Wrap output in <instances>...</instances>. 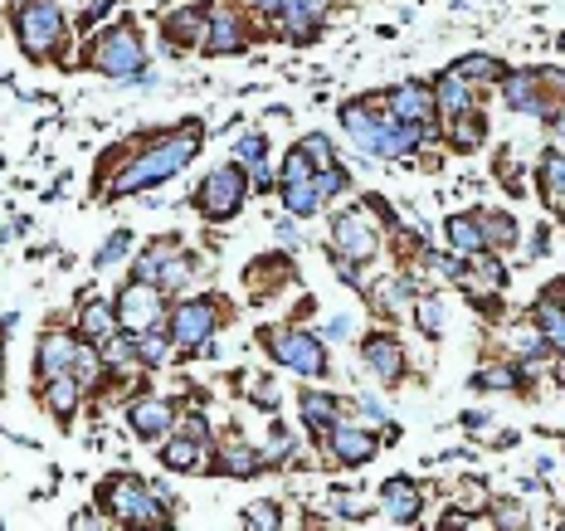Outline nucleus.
Segmentation results:
<instances>
[{
	"mask_svg": "<svg viewBox=\"0 0 565 531\" xmlns=\"http://www.w3.org/2000/svg\"><path fill=\"white\" fill-rule=\"evenodd\" d=\"M195 152H200V122H186V132H176V137H166L161 147H151L147 156H137V161L122 171L117 190H122V195H137V190L161 186V181L181 176Z\"/></svg>",
	"mask_w": 565,
	"mask_h": 531,
	"instance_id": "nucleus-1",
	"label": "nucleus"
},
{
	"mask_svg": "<svg viewBox=\"0 0 565 531\" xmlns=\"http://www.w3.org/2000/svg\"><path fill=\"white\" fill-rule=\"evenodd\" d=\"M88 64L108 78H142V69H147V49H142V39H137L132 25H117V30H108L103 39L88 44Z\"/></svg>",
	"mask_w": 565,
	"mask_h": 531,
	"instance_id": "nucleus-2",
	"label": "nucleus"
},
{
	"mask_svg": "<svg viewBox=\"0 0 565 531\" xmlns=\"http://www.w3.org/2000/svg\"><path fill=\"white\" fill-rule=\"evenodd\" d=\"M15 30H20V49H25L30 59H49L54 44L64 39V15H59L54 0H25Z\"/></svg>",
	"mask_w": 565,
	"mask_h": 531,
	"instance_id": "nucleus-3",
	"label": "nucleus"
},
{
	"mask_svg": "<svg viewBox=\"0 0 565 531\" xmlns=\"http://www.w3.org/2000/svg\"><path fill=\"white\" fill-rule=\"evenodd\" d=\"M244 195H249V176L239 166H215L195 190V210L205 220H229V215H239Z\"/></svg>",
	"mask_w": 565,
	"mask_h": 531,
	"instance_id": "nucleus-4",
	"label": "nucleus"
},
{
	"mask_svg": "<svg viewBox=\"0 0 565 531\" xmlns=\"http://www.w3.org/2000/svg\"><path fill=\"white\" fill-rule=\"evenodd\" d=\"M103 507L113 512L117 522H132V527H161V522H166L161 507H156V497H151L137 478H113V483L103 488Z\"/></svg>",
	"mask_w": 565,
	"mask_h": 531,
	"instance_id": "nucleus-5",
	"label": "nucleus"
},
{
	"mask_svg": "<svg viewBox=\"0 0 565 531\" xmlns=\"http://www.w3.org/2000/svg\"><path fill=\"white\" fill-rule=\"evenodd\" d=\"M117 322L132 332V337H142L151 327H161V288L156 283H127L122 288V298H117Z\"/></svg>",
	"mask_w": 565,
	"mask_h": 531,
	"instance_id": "nucleus-6",
	"label": "nucleus"
},
{
	"mask_svg": "<svg viewBox=\"0 0 565 531\" xmlns=\"http://www.w3.org/2000/svg\"><path fill=\"white\" fill-rule=\"evenodd\" d=\"M332 244H337V254L346 259H356V264H366V259H376L380 249V229L371 215H361V210H346L332 220Z\"/></svg>",
	"mask_w": 565,
	"mask_h": 531,
	"instance_id": "nucleus-7",
	"label": "nucleus"
},
{
	"mask_svg": "<svg viewBox=\"0 0 565 531\" xmlns=\"http://www.w3.org/2000/svg\"><path fill=\"white\" fill-rule=\"evenodd\" d=\"M268 346H273V356L288 371H298V376H327V351H322L317 337H307V332H273Z\"/></svg>",
	"mask_w": 565,
	"mask_h": 531,
	"instance_id": "nucleus-8",
	"label": "nucleus"
},
{
	"mask_svg": "<svg viewBox=\"0 0 565 531\" xmlns=\"http://www.w3.org/2000/svg\"><path fill=\"white\" fill-rule=\"evenodd\" d=\"M210 332H215V307L210 303H181L176 307V317H171V342L176 346H205L210 342Z\"/></svg>",
	"mask_w": 565,
	"mask_h": 531,
	"instance_id": "nucleus-9",
	"label": "nucleus"
},
{
	"mask_svg": "<svg viewBox=\"0 0 565 531\" xmlns=\"http://www.w3.org/2000/svg\"><path fill=\"white\" fill-rule=\"evenodd\" d=\"M361 356H366V366H371V376H376L380 385H400V376H405V351H400L395 337H385V332L366 337V342H361Z\"/></svg>",
	"mask_w": 565,
	"mask_h": 531,
	"instance_id": "nucleus-10",
	"label": "nucleus"
},
{
	"mask_svg": "<svg viewBox=\"0 0 565 531\" xmlns=\"http://www.w3.org/2000/svg\"><path fill=\"white\" fill-rule=\"evenodd\" d=\"M205 30H210V10L205 5H181V10H171L166 20H161V35L171 39V44H205Z\"/></svg>",
	"mask_w": 565,
	"mask_h": 531,
	"instance_id": "nucleus-11",
	"label": "nucleus"
},
{
	"mask_svg": "<svg viewBox=\"0 0 565 531\" xmlns=\"http://www.w3.org/2000/svg\"><path fill=\"white\" fill-rule=\"evenodd\" d=\"M536 83H541V69H522V74L502 78V98H507V108H512V113H536V117L551 113Z\"/></svg>",
	"mask_w": 565,
	"mask_h": 531,
	"instance_id": "nucleus-12",
	"label": "nucleus"
},
{
	"mask_svg": "<svg viewBox=\"0 0 565 531\" xmlns=\"http://www.w3.org/2000/svg\"><path fill=\"white\" fill-rule=\"evenodd\" d=\"M390 113L400 117V122H429V117L439 113V98H434V88H424V83H400V88L390 93Z\"/></svg>",
	"mask_w": 565,
	"mask_h": 531,
	"instance_id": "nucleus-13",
	"label": "nucleus"
},
{
	"mask_svg": "<svg viewBox=\"0 0 565 531\" xmlns=\"http://www.w3.org/2000/svg\"><path fill=\"white\" fill-rule=\"evenodd\" d=\"M171 419H176V410H171V400H161V395H142V400L127 410V424H132L142 439H161V434L171 429Z\"/></svg>",
	"mask_w": 565,
	"mask_h": 531,
	"instance_id": "nucleus-14",
	"label": "nucleus"
},
{
	"mask_svg": "<svg viewBox=\"0 0 565 531\" xmlns=\"http://www.w3.org/2000/svg\"><path fill=\"white\" fill-rule=\"evenodd\" d=\"M380 502H385V517H390L395 527L419 522V507H424V497H419V488L410 483V478H390L385 493H380Z\"/></svg>",
	"mask_w": 565,
	"mask_h": 531,
	"instance_id": "nucleus-15",
	"label": "nucleus"
},
{
	"mask_svg": "<svg viewBox=\"0 0 565 531\" xmlns=\"http://www.w3.org/2000/svg\"><path fill=\"white\" fill-rule=\"evenodd\" d=\"M302 419H307V429H312V439L317 444H332V434H337V400L332 395H317V390H302Z\"/></svg>",
	"mask_w": 565,
	"mask_h": 531,
	"instance_id": "nucleus-16",
	"label": "nucleus"
},
{
	"mask_svg": "<svg viewBox=\"0 0 565 531\" xmlns=\"http://www.w3.org/2000/svg\"><path fill=\"white\" fill-rule=\"evenodd\" d=\"M376 434H366V429H356V424H337V434H332V454L346 463V468H356V463H371L376 458Z\"/></svg>",
	"mask_w": 565,
	"mask_h": 531,
	"instance_id": "nucleus-17",
	"label": "nucleus"
},
{
	"mask_svg": "<svg viewBox=\"0 0 565 531\" xmlns=\"http://www.w3.org/2000/svg\"><path fill=\"white\" fill-rule=\"evenodd\" d=\"M205 49L210 54H239L244 49V20L234 10H215L210 15V30H205Z\"/></svg>",
	"mask_w": 565,
	"mask_h": 531,
	"instance_id": "nucleus-18",
	"label": "nucleus"
},
{
	"mask_svg": "<svg viewBox=\"0 0 565 531\" xmlns=\"http://www.w3.org/2000/svg\"><path fill=\"white\" fill-rule=\"evenodd\" d=\"M74 351H78L74 337L49 332V337L39 342V376H69V371H74Z\"/></svg>",
	"mask_w": 565,
	"mask_h": 531,
	"instance_id": "nucleus-19",
	"label": "nucleus"
},
{
	"mask_svg": "<svg viewBox=\"0 0 565 531\" xmlns=\"http://www.w3.org/2000/svg\"><path fill=\"white\" fill-rule=\"evenodd\" d=\"M341 127H346V137H351L361 152H376V117L366 113V103H346V108H341Z\"/></svg>",
	"mask_w": 565,
	"mask_h": 531,
	"instance_id": "nucleus-20",
	"label": "nucleus"
},
{
	"mask_svg": "<svg viewBox=\"0 0 565 531\" xmlns=\"http://www.w3.org/2000/svg\"><path fill=\"white\" fill-rule=\"evenodd\" d=\"M117 327H122V322H117L113 303H103V298L83 303V332H88V342H113Z\"/></svg>",
	"mask_w": 565,
	"mask_h": 531,
	"instance_id": "nucleus-21",
	"label": "nucleus"
},
{
	"mask_svg": "<svg viewBox=\"0 0 565 531\" xmlns=\"http://www.w3.org/2000/svg\"><path fill=\"white\" fill-rule=\"evenodd\" d=\"M444 234H449V244L458 249V254H478V249H488L478 215H453L449 225H444Z\"/></svg>",
	"mask_w": 565,
	"mask_h": 531,
	"instance_id": "nucleus-22",
	"label": "nucleus"
},
{
	"mask_svg": "<svg viewBox=\"0 0 565 531\" xmlns=\"http://www.w3.org/2000/svg\"><path fill=\"white\" fill-rule=\"evenodd\" d=\"M541 195H546L551 210L565 215V156H556V152L541 156Z\"/></svg>",
	"mask_w": 565,
	"mask_h": 531,
	"instance_id": "nucleus-23",
	"label": "nucleus"
},
{
	"mask_svg": "<svg viewBox=\"0 0 565 531\" xmlns=\"http://www.w3.org/2000/svg\"><path fill=\"white\" fill-rule=\"evenodd\" d=\"M434 98H439V108H444L449 117H458V113H468V108H473V88H468V78H458L453 69L439 78Z\"/></svg>",
	"mask_w": 565,
	"mask_h": 531,
	"instance_id": "nucleus-24",
	"label": "nucleus"
},
{
	"mask_svg": "<svg viewBox=\"0 0 565 531\" xmlns=\"http://www.w3.org/2000/svg\"><path fill=\"white\" fill-rule=\"evenodd\" d=\"M44 405L69 424V419H74V405H78V376H49V385H44Z\"/></svg>",
	"mask_w": 565,
	"mask_h": 531,
	"instance_id": "nucleus-25",
	"label": "nucleus"
},
{
	"mask_svg": "<svg viewBox=\"0 0 565 531\" xmlns=\"http://www.w3.org/2000/svg\"><path fill=\"white\" fill-rule=\"evenodd\" d=\"M483 137H488V117H483V113H473V108H468V113L453 117V147H458V152H473Z\"/></svg>",
	"mask_w": 565,
	"mask_h": 531,
	"instance_id": "nucleus-26",
	"label": "nucleus"
},
{
	"mask_svg": "<svg viewBox=\"0 0 565 531\" xmlns=\"http://www.w3.org/2000/svg\"><path fill=\"white\" fill-rule=\"evenodd\" d=\"M264 458L254 454V449H244L239 439H225V449H220V473L225 478H244V473H254Z\"/></svg>",
	"mask_w": 565,
	"mask_h": 531,
	"instance_id": "nucleus-27",
	"label": "nucleus"
},
{
	"mask_svg": "<svg viewBox=\"0 0 565 531\" xmlns=\"http://www.w3.org/2000/svg\"><path fill=\"white\" fill-rule=\"evenodd\" d=\"M453 74L468 78V83H492V78H507V69H502L492 54H468V59L453 64Z\"/></svg>",
	"mask_w": 565,
	"mask_h": 531,
	"instance_id": "nucleus-28",
	"label": "nucleus"
},
{
	"mask_svg": "<svg viewBox=\"0 0 565 531\" xmlns=\"http://www.w3.org/2000/svg\"><path fill=\"white\" fill-rule=\"evenodd\" d=\"M161 463H166V468H176V473L195 468V463H200V439H195V434H186V439H166Z\"/></svg>",
	"mask_w": 565,
	"mask_h": 531,
	"instance_id": "nucleus-29",
	"label": "nucleus"
},
{
	"mask_svg": "<svg viewBox=\"0 0 565 531\" xmlns=\"http://www.w3.org/2000/svg\"><path fill=\"white\" fill-rule=\"evenodd\" d=\"M468 278H473L478 288H492V293H497V288L507 283V268L497 264L488 249H478V254H473V264H468Z\"/></svg>",
	"mask_w": 565,
	"mask_h": 531,
	"instance_id": "nucleus-30",
	"label": "nucleus"
},
{
	"mask_svg": "<svg viewBox=\"0 0 565 531\" xmlns=\"http://www.w3.org/2000/svg\"><path fill=\"white\" fill-rule=\"evenodd\" d=\"M283 205H288V215H312L322 205V195L312 181H283Z\"/></svg>",
	"mask_w": 565,
	"mask_h": 531,
	"instance_id": "nucleus-31",
	"label": "nucleus"
},
{
	"mask_svg": "<svg viewBox=\"0 0 565 531\" xmlns=\"http://www.w3.org/2000/svg\"><path fill=\"white\" fill-rule=\"evenodd\" d=\"M536 332H541V342L565 346V307L561 303H541V307H536Z\"/></svg>",
	"mask_w": 565,
	"mask_h": 531,
	"instance_id": "nucleus-32",
	"label": "nucleus"
},
{
	"mask_svg": "<svg viewBox=\"0 0 565 531\" xmlns=\"http://www.w3.org/2000/svg\"><path fill=\"white\" fill-rule=\"evenodd\" d=\"M244 527L249 531H278L283 527V512H278L273 502H254V507L244 512Z\"/></svg>",
	"mask_w": 565,
	"mask_h": 531,
	"instance_id": "nucleus-33",
	"label": "nucleus"
},
{
	"mask_svg": "<svg viewBox=\"0 0 565 531\" xmlns=\"http://www.w3.org/2000/svg\"><path fill=\"white\" fill-rule=\"evenodd\" d=\"M478 225H483V239H488V244H512V239H517V225H512L507 215H478Z\"/></svg>",
	"mask_w": 565,
	"mask_h": 531,
	"instance_id": "nucleus-34",
	"label": "nucleus"
},
{
	"mask_svg": "<svg viewBox=\"0 0 565 531\" xmlns=\"http://www.w3.org/2000/svg\"><path fill=\"white\" fill-rule=\"evenodd\" d=\"M317 176V166H312V156L302 152V147H293V152L283 156V181H312Z\"/></svg>",
	"mask_w": 565,
	"mask_h": 531,
	"instance_id": "nucleus-35",
	"label": "nucleus"
},
{
	"mask_svg": "<svg viewBox=\"0 0 565 531\" xmlns=\"http://www.w3.org/2000/svg\"><path fill=\"white\" fill-rule=\"evenodd\" d=\"M473 385H478V390H512V385H517V371H512V366H488V371L473 376Z\"/></svg>",
	"mask_w": 565,
	"mask_h": 531,
	"instance_id": "nucleus-36",
	"label": "nucleus"
},
{
	"mask_svg": "<svg viewBox=\"0 0 565 531\" xmlns=\"http://www.w3.org/2000/svg\"><path fill=\"white\" fill-rule=\"evenodd\" d=\"M312 186H317V195H322V200H332V195H341V190H346V171H341V166H322V171L312 176Z\"/></svg>",
	"mask_w": 565,
	"mask_h": 531,
	"instance_id": "nucleus-37",
	"label": "nucleus"
},
{
	"mask_svg": "<svg viewBox=\"0 0 565 531\" xmlns=\"http://www.w3.org/2000/svg\"><path fill=\"white\" fill-rule=\"evenodd\" d=\"M98 371H103L98 346H78V351H74V376L78 380H98Z\"/></svg>",
	"mask_w": 565,
	"mask_h": 531,
	"instance_id": "nucleus-38",
	"label": "nucleus"
},
{
	"mask_svg": "<svg viewBox=\"0 0 565 531\" xmlns=\"http://www.w3.org/2000/svg\"><path fill=\"white\" fill-rule=\"evenodd\" d=\"M137 356L147 361V366H161L166 361V337L151 327V332H142V342H137Z\"/></svg>",
	"mask_w": 565,
	"mask_h": 531,
	"instance_id": "nucleus-39",
	"label": "nucleus"
},
{
	"mask_svg": "<svg viewBox=\"0 0 565 531\" xmlns=\"http://www.w3.org/2000/svg\"><path fill=\"white\" fill-rule=\"evenodd\" d=\"M137 361H142V356H137V342H113L108 346V366H113V371H132Z\"/></svg>",
	"mask_w": 565,
	"mask_h": 531,
	"instance_id": "nucleus-40",
	"label": "nucleus"
},
{
	"mask_svg": "<svg viewBox=\"0 0 565 531\" xmlns=\"http://www.w3.org/2000/svg\"><path fill=\"white\" fill-rule=\"evenodd\" d=\"M298 147L317 161V171H322V166H337V156H332V142H327V137H302Z\"/></svg>",
	"mask_w": 565,
	"mask_h": 531,
	"instance_id": "nucleus-41",
	"label": "nucleus"
},
{
	"mask_svg": "<svg viewBox=\"0 0 565 531\" xmlns=\"http://www.w3.org/2000/svg\"><path fill=\"white\" fill-rule=\"evenodd\" d=\"M127 249H132V234H127V229H117L113 239H108V249H103V254H98V268H113L117 259H122V254H127Z\"/></svg>",
	"mask_w": 565,
	"mask_h": 531,
	"instance_id": "nucleus-42",
	"label": "nucleus"
},
{
	"mask_svg": "<svg viewBox=\"0 0 565 531\" xmlns=\"http://www.w3.org/2000/svg\"><path fill=\"white\" fill-rule=\"evenodd\" d=\"M419 327H424L429 337H434V332L444 327V307L434 303V298H424V303H419Z\"/></svg>",
	"mask_w": 565,
	"mask_h": 531,
	"instance_id": "nucleus-43",
	"label": "nucleus"
},
{
	"mask_svg": "<svg viewBox=\"0 0 565 531\" xmlns=\"http://www.w3.org/2000/svg\"><path fill=\"white\" fill-rule=\"evenodd\" d=\"M234 152H239V161L259 166V161H264V137H259V132H249V137H239V147H234Z\"/></svg>",
	"mask_w": 565,
	"mask_h": 531,
	"instance_id": "nucleus-44",
	"label": "nucleus"
},
{
	"mask_svg": "<svg viewBox=\"0 0 565 531\" xmlns=\"http://www.w3.org/2000/svg\"><path fill=\"white\" fill-rule=\"evenodd\" d=\"M337 512H341V522H366V502L351 493H337Z\"/></svg>",
	"mask_w": 565,
	"mask_h": 531,
	"instance_id": "nucleus-45",
	"label": "nucleus"
},
{
	"mask_svg": "<svg viewBox=\"0 0 565 531\" xmlns=\"http://www.w3.org/2000/svg\"><path fill=\"white\" fill-rule=\"evenodd\" d=\"M293 454V439H288V429H278L273 434V449H268V458H288Z\"/></svg>",
	"mask_w": 565,
	"mask_h": 531,
	"instance_id": "nucleus-46",
	"label": "nucleus"
},
{
	"mask_svg": "<svg viewBox=\"0 0 565 531\" xmlns=\"http://www.w3.org/2000/svg\"><path fill=\"white\" fill-rule=\"evenodd\" d=\"M108 5H113V0H88V10H83V20H98V15H108Z\"/></svg>",
	"mask_w": 565,
	"mask_h": 531,
	"instance_id": "nucleus-47",
	"label": "nucleus"
},
{
	"mask_svg": "<svg viewBox=\"0 0 565 531\" xmlns=\"http://www.w3.org/2000/svg\"><path fill=\"white\" fill-rule=\"evenodd\" d=\"M249 5H254V10H264V15H278V5H283V0H249Z\"/></svg>",
	"mask_w": 565,
	"mask_h": 531,
	"instance_id": "nucleus-48",
	"label": "nucleus"
},
{
	"mask_svg": "<svg viewBox=\"0 0 565 531\" xmlns=\"http://www.w3.org/2000/svg\"><path fill=\"white\" fill-rule=\"evenodd\" d=\"M302 5H307L312 15H322V10H327V0H302Z\"/></svg>",
	"mask_w": 565,
	"mask_h": 531,
	"instance_id": "nucleus-49",
	"label": "nucleus"
},
{
	"mask_svg": "<svg viewBox=\"0 0 565 531\" xmlns=\"http://www.w3.org/2000/svg\"><path fill=\"white\" fill-rule=\"evenodd\" d=\"M556 127H561V132H565V108H561V117H556Z\"/></svg>",
	"mask_w": 565,
	"mask_h": 531,
	"instance_id": "nucleus-50",
	"label": "nucleus"
},
{
	"mask_svg": "<svg viewBox=\"0 0 565 531\" xmlns=\"http://www.w3.org/2000/svg\"><path fill=\"white\" fill-rule=\"evenodd\" d=\"M561 49H565V39H561Z\"/></svg>",
	"mask_w": 565,
	"mask_h": 531,
	"instance_id": "nucleus-51",
	"label": "nucleus"
}]
</instances>
